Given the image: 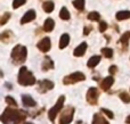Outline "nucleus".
I'll return each mask as SVG.
<instances>
[{
    "instance_id": "obj_16",
    "label": "nucleus",
    "mask_w": 130,
    "mask_h": 124,
    "mask_svg": "<svg viewBox=\"0 0 130 124\" xmlns=\"http://www.w3.org/2000/svg\"><path fill=\"white\" fill-rule=\"evenodd\" d=\"M54 26H55L54 20H53L52 18H47V19L45 20V24H43V30H45L46 32H52Z\"/></svg>"
},
{
    "instance_id": "obj_36",
    "label": "nucleus",
    "mask_w": 130,
    "mask_h": 124,
    "mask_svg": "<svg viewBox=\"0 0 130 124\" xmlns=\"http://www.w3.org/2000/svg\"><path fill=\"white\" fill-rule=\"evenodd\" d=\"M26 124H32V123H26Z\"/></svg>"
},
{
    "instance_id": "obj_28",
    "label": "nucleus",
    "mask_w": 130,
    "mask_h": 124,
    "mask_svg": "<svg viewBox=\"0 0 130 124\" xmlns=\"http://www.w3.org/2000/svg\"><path fill=\"white\" fill-rule=\"evenodd\" d=\"M10 14L9 13H6V14H4V15L1 16V18H0V24L1 25H5L6 24V22L7 20H9V18H10Z\"/></svg>"
},
{
    "instance_id": "obj_20",
    "label": "nucleus",
    "mask_w": 130,
    "mask_h": 124,
    "mask_svg": "<svg viewBox=\"0 0 130 124\" xmlns=\"http://www.w3.org/2000/svg\"><path fill=\"white\" fill-rule=\"evenodd\" d=\"M129 39H130V32H126V33H123L122 34V36L120 38V42L123 45L124 49H127V47H128V45H129Z\"/></svg>"
},
{
    "instance_id": "obj_8",
    "label": "nucleus",
    "mask_w": 130,
    "mask_h": 124,
    "mask_svg": "<svg viewBox=\"0 0 130 124\" xmlns=\"http://www.w3.org/2000/svg\"><path fill=\"white\" fill-rule=\"evenodd\" d=\"M54 88V83L49 80H42L38 82V91L40 93H46L47 91L52 90Z\"/></svg>"
},
{
    "instance_id": "obj_12",
    "label": "nucleus",
    "mask_w": 130,
    "mask_h": 124,
    "mask_svg": "<svg viewBox=\"0 0 130 124\" xmlns=\"http://www.w3.org/2000/svg\"><path fill=\"white\" fill-rule=\"evenodd\" d=\"M22 102H23V105H24L25 107H34L37 105L36 100H34L33 98H32L31 96H29V95L22 96Z\"/></svg>"
},
{
    "instance_id": "obj_18",
    "label": "nucleus",
    "mask_w": 130,
    "mask_h": 124,
    "mask_svg": "<svg viewBox=\"0 0 130 124\" xmlns=\"http://www.w3.org/2000/svg\"><path fill=\"white\" fill-rule=\"evenodd\" d=\"M92 124H110L101 114H95L94 120H92Z\"/></svg>"
},
{
    "instance_id": "obj_23",
    "label": "nucleus",
    "mask_w": 130,
    "mask_h": 124,
    "mask_svg": "<svg viewBox=\"0 0 130 124\" xmlns=\"http://www.w3.org/2000/svg\"><path fill=\"white\" fill-rule=\"evenodd\" d=\"M59 17L64 20L70 19V13H69V10H67V8L63 7V8L61 9V11H59Z\"/></svg>"
},
{
    "instance_id": "obj_15",
    "label": "nucleus",
    "mask_w": 130,
    "mask_h": 124,
    "mask_svg": "<svg viewBox=\"0 0 130 124\" xmlns=\"http://www.w3.org/2000/svg\"><path fill=\"white\" fill-rule=\"evenodd\" d=\"M115 18L118 20H123V19H127V18H130V10L118 11L117 15H115Z\"/></svg>"
},
{
    "instance_id": "obj_21",
    "label": "nucleus",
    "mask_w": 130,
    "mask_h": 124,
    "mask_svg": "<svg viewBox=\"0 0 130 124\" xmlns=\"http://www.w3.org/2000/svg\"><path fill=\"white\" fill-rule=\"evenodd\" d=\"M69 42H70V35L66 33L63 34V35L61 36V41H59V48L64 49V48L69 45Z\"/></svg>"
},
{
    "instance_id": "obj_29",
    "label": "nucleus",
    "mask_w": 130,
    "mask_h": 124,
    "mask_svg": "<svg viewBox=\"0 0 130 124\" xmlns=\"http://www.w3.org/2000/svg\"><path fill=\"white\" fill-rule=\"evenodd\" d=\"M25 2H26V0H14V2H13V8H14V9L18 8V7L23 6Z\"/></svg>"
},
{
    "instance_id": "obj_5",
    "label": "nucleus",
    "mask_w": 130,
    "mask_h": 124,
    "mask_svg": "<svg viewBox=\"0 0 130 124\" xmlns=\"http://www.w3.org/2000/svg\"><path fill=\"white\" fill-rule=\"evenodd\" d=\"M74 107L72 106H67L66 108L62 112L61 117H59V124H70L73 120L74 116Z\"/></svg>"
},
{
    "instance_id": "obj_13",
    "label": "nucleus",
    "mask_w": 130,
    "mask_h": 124,
    "mask_svg": "<svg viewBox=\"0 0 130 124\" xmlns=\"http://www.w3.org/2000/svg\"><path fill=\"white\" fill-rule=\"evenodd\" d=\"M13 38H14V34L11 31H5L0 34V40L5 43H8L10 41H13Z\"/></svg>"
},
{
    "instance_id": "obj_1",
    "label": "nucleus",
    "mask_w": 130,
    "mask_h": 124,
    "mask_svg": "<svg viewBox=\"0 0 130 124\" xmlns=\"http://www.w3.org/2000/svg\"><path fill=\"white\" fill-rule=\"evenodd\" d=\"M27 116V113L23 109H13L7 107L2 113L0 121L4 124H23Z\"/></svg>"
},
{
    "instance_id": "obj_25",
    "label": "nucleus",
    "mask_w": 130,
    "mask_h": 124,
    "mask_svg": "<svg viewBox=\"0 0 130 124\" xmlns=\"http://www.w3.org/2000/svg\"><path fill=\"white\" fill-rule=\"evenodd\" d=\"M73 6L78 10H83V8H85V0H74Z\"/></svg>"
},
{
    "instance_id": "obj_19",
    "label": "nucleus",
    "mask_w": 130,
    "mask_h": 124,
    "mask_svg": "<svg viewBox=\"0 0 130 124\" xmlns=\"http://www.w3.org/2000/svg\"><path fill=\"white\" fill-rule=\"evenodd\" d=\"M101 61V57L99 56H92L91 58L88 60V63H87V65H88V67L89 68H94L95 66H97V64Z\"/></svg>"
},
{
    "instance_id": "obj_7",
    "label": "nucleus",
    "mask_w": 130,
    "mask_h": 124,
    "mask_svg": "<svg viewBox=\"0 0 130 124\" xmlns=\"http://www.w3.org/2000/svg\"><path fill=\"white\" fill-rule=\"evenodd\" d=\"M98 97H99V92L97 88H90L87 92V101L90 105H96L98 101Z\"/></svg>"
},
{
    "instance_id": "obj_32",
    "label": "nucleus",
    "mask_w": 130,
    "mask_h": 124,
    "mask_svg": "<svg viewBox=\"0 0 130 124\" xmlns=\"http://www.w3.org/2000/svg\"><path fill=\"white\" fill-rule=\"evenodd\" d=\"M6 102L8 105H10V106H17L15 99H14V98H11V97H9V96H7V97H6Z\"/></svg>"
},
{
    "instance_id": "obj_3",
    "label": "nucleus",
    "mask_w": 130,
    "mask_h": 124,
    "mask_svg": "<svg viewBox=\"0 0 130 124\" xmlns=\"http://www.w3.org/2000/svg\"><path fill=\"white\" fill-rule=\"evenodd\" d=\"M27 57V50L24 46L17 45L11 51V60L14 64H22L26 60Z\"/></svg>"
},
{
    "instance_id": "obj_31",
    "label": "nucleus",
    "mask_w": 130,
    "mask_h": 124,
    "mask_svg": "<svg viewBox=\"0 0 130 124\" xmlns=\"http://www.w3.org/2000/svg\"><path fill=\"white\" fill-rule=\"evenodd\" d=\"M101 112H102V113H103V114H105V115L107 116V117H110V118H113V117H114V115H113V113L110 111V109L102 108V109H101Z\"/></svg>"
},
{
    "instance_id": "obj_24",
    "label": "nucleus",
    "mask_w": 130,
    "mask_h": 124,
    "mask_svg": "<svg viewBox=\"0 0 130 124\" xmlns=\"http://www.w3.org/2000/svg\"><path fill=\"white\" fill-rule=\"evenodd\" d=\"M101 51L104 55V57H106V58H112L113 57V50L111 48H102Z\"/></svg>"
},
{
    "instance_id": "obj_9",
    "label": "nucleus",
    "mask_w": 130,
    "mask_h": 124,
    "mask_svg": "<svg viewBox=\"0 0 130 124\" xmlns=\"http://www.w3.org/2000/svg\"><path fill=\"white\" fill-rule=\"evenodd\" d=\"M37 47H38L39 50H40V51H42V52L49 51V49H50V40H49V38L42 39L40 42H38Z\"/></svg>"
},
{
    "instance_id": "obj_4",
    "label": "nucleus",
    "mask_w": 130,
    "mask_h": 124,
    "mask_svg": "<svg viewBox=\"0 0 130 124\" xmlns=\"http://www.w3.org/2000/svg\"><path fill=\"white\" fill-rule=\"evenodd\" d=\"M64 101H65V97L64 96H61V97L58 98V100H57V102L55 104V106L48 112V116H49V120L52 121V122H55V118H56L57 114H58L59 112L62 111V108H63Z\"/></svg>"
},
{
    "instance_id": "obj_34",
    "label": "nucleus",
    "mask_w": 130,
    "mask_h": 124,
    "mask_svg": "<svg viewBox=\"0 0 130 124\" xmlns=\"http://www.w3.org/2000/svg\"><path fill=\"white\" fill-rule=\"evenodd\" d=\"M91 30H92L91 26H86L85 27V31H83V34H85V35H88V34L90 33V31H91Z\"/></svg>"
},
{
    "instance_id": "obj_2",
    "label": "nucleus",
    "mask_w": 130,
    "mask_h": 124,
    "mask_svg": "<svg viewBox=\"0 0 130 124\" xmlns=\"http://www.w3.org/2000/svg\"><path fill=\"white\" fill-rule=\"evenodd\" d=\"M17 81L21 86H33L36 83V77L25 66H22L18 73Z\"/></svg>"
},
{
    "instance_id": "obj_27",
    "label": "nucleus",
    "mask_w": 130,
    "mask_h": 124,
    "mask_svg": "<svg viewBox=\"0 0 130 124\" xmlns=\"http://www.w3.org/2000/svg\"><path fill=\"white\" fill-rule=\"evenodd\" d=\"M99 18H101V16L97 11H91V13L88 14V19L89 20H99Z\"/></svg>"
},
{
    "instance_id": "obj_33",
    "label": "nucleus",
    "mask_w": 130,
    "mask_h": 124,
    "mask_svg": "<svg viewBox=\"0 0 130 124\" xmlns=\"http://www.w3.org/2000/svg\"><path fill=\"white\" fill-rule=\"evenodd\" d=\"M117 71H118V68H117V66L115 65H112L110 68H108V72H110L111 75H114L115 73H117Z\"/></svg>"
},
{
    "instance_id": "obj_26",
    "label": "nucleus",
    "mask_w": 130,
    "mask_h": 124,
    "mask_svg": "<svg viewBox=\"0 0 130 124\" xmlns=\"http://www.w3.org/2000/svg\"><path fill=\"white\" fill-rule=\"evenodd\" d=\"M119 97H120V99H121L123 102H126V104H129V102H130V95L128 92L122 91V92L119 95Z\"/></svg>"
},
{
    "instance_id": "obj_11",
    "label": "nucleus",
    "mask_w": 130,
    "mask_h": 124,
    "mask_svg": "<svg viewBox=\"0 0 130 124\" xmlns=\"http://www.w3.org/2000/svg\"><path fill=\"white\" fill-rule=\"evenodd\" d=\"M34 18H36V11H34L33 9H30V10L22 17V19H21V24L29 23V22H31V20H33Z\"/></svg>"
},
{
    "instance_id": "obj_35",
    "label": "nucleus",
    "mask_w": 130,
    "mask_h": 124,
    "mask_svg": "<svg viewBox=\"0 0 130 124\" xmlns=\"http://www.w3.org/2000/svg\"><path fill=\"white\" fill-rule=\"evenodd\" d=\"M126 123H127V124H130V115L126 118Z\"/></svg>"
},
{
    "instance_id": "obj_6",
    "label": "nucleus",
    "mask_w": 130,
    "mask_h": 124,
    "mask_svg": "<svg viewBox=\"0 0 130 124\" xmlns=\"http://www.w3.org/2000/svg\"><path fill=\"white\" fill-rule=\"evenodd\" d=\"M86 79L85 74L81 72H75V73H72V74L67 75L63 79V83L64 84H73L76 83V82H81Z\"/></svg>"
},
{
    "instance_id": "obj_14",
    "label": "nucleus",
    "mask_w": 130,
    "mask_h": 124,
    "mask_svg": "<svg viewBox=\"0 0 130 124\" xmlns=\"http://www.w3.org/2000/svg\"><path fill=\"white\" fill-rule=\"evenodd\" d=\"M86 50H87V43L82 42L81 45H79L78 47L74 49L73 54H74V56H75V57H80V56H82V55H85Z\"/></svg>"
},
{
    "instance_id": "obj_22",
    "label": "nucleus",
    "mask_w": 130,
    "mask_h": 124,
    "mask_svg": "<svg viewBox=\"0 0 130 124\" xmlns=\"http://www.w3.org/2000/svg\"><path fill=\"white\" fill-rule=\"evenodd\" d=\"M54 2L52 1V0H48V1H45L43 2V5H42V8H43V10L46 11V13H52L53 11V9H54Z\"/></svg>"
},
{
    "instance_id": "obj_17",
    "label": "nucleus",
    "mask_w": 130,
    "mask_h": 124,
    "mask_svg": "<svg viewBox=\"0 0 130 124\" xmlns=\"http://www.w3.org/2000/svg\"><path fill=\"white\" fill-rule=\"evenodd\" d=\"M52 68H54V63H53V60L49 58V57L46 56L45 61H43V64H42V70L48 71V70H52Z\"/></svg>"
},
{
    "instance_id": "obj_30",
    "label": "nucleus",
    "mask_w": 130,
    "mask_h": 124,
    "mask_svg": "<svg viewBox=\"0 0 130 124\" xmlns=\"http://www.w3.org/2000/svg\"><path fill=\"white\" fill-rule=\"evenodd\" d=\"M107 23L106 22H104V20H101V23H99V26H98V29H99V32H105L106 30H107Z\"/></svg>"
},
{
    "instance_id": "obj_10",
    "label": "nucleus",
    "mask_w": 130,
    "mask_h": 124,
    "mask_svg": "<svg viewBox=\"0 0 130 124\" xmlns=\"http://www.w3.org/2000/svg\"><path fill=\"white\" fill-rule=\"evenodd\" d=\"M113 83H114V79H113V76H107V77H105V79H104L103 81L101 82V88H102V90H104V91L110 90V88L112 87Z\"/></svg>"
}]
</instances>
